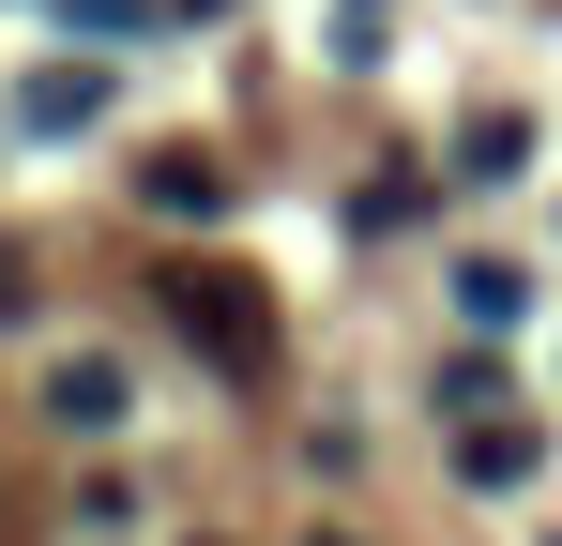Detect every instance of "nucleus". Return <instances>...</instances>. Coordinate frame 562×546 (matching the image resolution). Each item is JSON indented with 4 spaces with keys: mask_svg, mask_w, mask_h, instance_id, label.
<instances>
[{
    "mask_svg": "<svg viewBox=\"0 0 562 546\" xmlns=\"http://www.w3.org/2000/svg\"><path fill=\"white\" fill-rule=\"evenodd\" d=\"M168 334H183L213 379H274V288L228 273V259H183L168 273Z\"/></svg>",
    "mask_w": 562,
    "mask_h": 546,
    "instance_id": "nucleus-1",
    "label": "nucleus"
},
{
    "mask_svg": "<svg viewBox=\"0 0 562 546\" xmlns=\"http://www.w3.org/2000/svg\"><path fill=\"white\" fill-rule=\"evenodd\" d=\"M532 455H548V441H532L517 410H471V441H457V470H471V486H532Z\"/></svg>",
    "mask_w": 562,
    "mask_h": 546,
    "instance_id": "nucleus-2",
    "label": "nucleus"
},
{
    "mask_svg": "<svg viewBox=\"0 0 562 546\" xmlns=\"http://www.w3.org/2000/svg\"><path fill=\"white\" fill-rule=\"evenodd\" d=\"M137 197H153V213H198V228H213V213H228V168H213V152H153V168H137Z\"/></svg>",
    "mask_w": 562,
    "mask_h": 546,
    "instance_id": "nucleus-3",
    "label": "nucleus"
},
{
    "mask_svg": "<svg viewBox=\"0 0 562 546\" xmlns=\"http://www.w3.org/2000/svg\"><path fill=\"white\" fill-rule=\"evenodd\" d=\"M46 425H122V364H61V379H46Z\"/></svg>",
    "mask_w": 562,
    "mask_h": 546,
    "instance_id": "nucleus-4",
    "label": "nucleus"
},
{
    "mask_svg": "<svg viewBox=\"0 0 562 546\" xmlns=\"http://www.w3.org/2000/svg\"><path fill=\"white\" fill-rule=\"evenodd\" d=\"M457 304H471V319H486V334H502V319H517L532 288H517V273H502V259H471V273H457Z\"/></svg>",
    "mask_w": 562,
    "mask_h": 546,
    "instance_id": "nucleus-5",
    "label": "nucleus"
},
{
    "mask_svg": "<svg viewBox=\"0 0 562 546\" xmlns=\"http://www.w3.org/2000/svg\"><path fill=\"white\" fill-rule=\"evenodd\" d=\"M92 106H106V77H92V61H77V77H46V91H31V122H46V137H61V122H92Z\"/></svg>",
    "mask_w": 562,
    "mask_h": 546,
    "instance_id": "nucleus-6",
    "label": "nucleus"
},
{
    "mask_svg": "<svg viewBox=\"0 0 562 546\" xmlns=\"http://www.w3.org/2000/svg\"><path fill=\"white\" fill-rule=\"evenodd\" d=\"M15 304H31V273H15V243H0V319H15Z\"/></svg>",
    "mask_w": 562,
    "mask_h": 546,
    "instance_id": "nucleus-7",
    "label": "nucleus"
},
{
    "mask_svg": "<svg viewBox=\"0 0 562 546\" xmlns=\"http://www.w3.org/2000/svg\"><path fill=\"white\" fill-rule=\"evenodd\" d=\"M319 546H350V532H319Z\"/></svg>",
    "mask_w": 562,
    "mask_h": 546,
    "instance_id": "nucleus-8",
    "label": "nucleus"
}]
</instances>
